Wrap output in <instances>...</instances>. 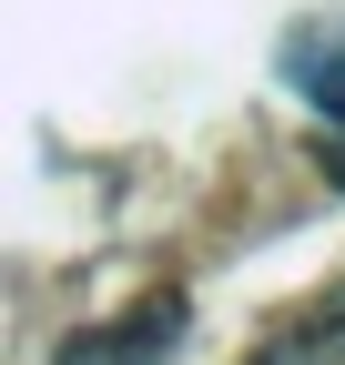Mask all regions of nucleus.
<instances>
[{
  "mask_svg": "<svg viewBox=\"0 0 345 365\" xmlns=\"http://www.w3.org/2000/svg\"><path fill=\"white\" fill-rule=\"evenodd\" d=\"M284 81H294V91H305V102H315V112L345 132V21L294 41V51H284Z\"/></svg>",
  "mask_w": 345,
  "mask_h": 365,
  "instance_id": "nucleus-2",
  "label": "nucleus"
},
{
  "mask_svg": "<svg viewBox=\"0 0 345 365\" xmlns=\"http://www.w3.org/2000/svg\"><path fill=\"white\" fill-rule=\"evenodd\" d=\"M254 365H345V294H325L305 325L264 335V355H254Z\"/></svg>",
  "mask_w": 345,
  "mask_h": 365,
  "instance_id": "nucleus-3",
  "label": "nucleus"
},
{
  "mask_svg": "<svg viewBox=\"0 0 345 365\" xmlns=\"http://www.w3.org/2000/svg\"><path fill=\"white\" fill-rule=\"evenodd\" d=\"M172 335H183V294H153L133 325H92L61 365H172Z\"/></svg>",
  "mask_w": 345,
  "mask_h": 365,
  "instance_id": "nucleus-1",
  "label": "nucleus"
},
{
  "mask_svg": "<svg viewBox=\"0 0 345 365\" xmlns=\"http://www.w3.org/2000/svg\"><path fill=\"white\" fill-rule=\"evenodd\" d=\"M335 173H345V153H335Z\"/></svg>",
  "mask_w": 345,
  "mask_h": 365,
  "instance_id": "nucleus-4",
  "label": "nucleus"
}]
</instances>
